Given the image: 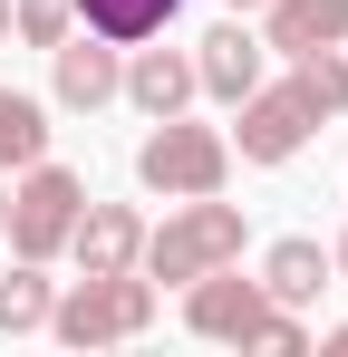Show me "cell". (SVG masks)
<instances>
[{
	"instance_id": "cell-17",
	"label": "cell",
	"mask_w": 348,
	"mask_h": 357,
	"mask_svg": "<svg viewBox=\"0 0 348 357\" xmlns=\"http://www.w3.org/2000/svg\"><path fill=\"white\" fill-rule=\"evenodd\" d=\"M10 29H20L29 49H58V39H68V0H10Z\"/></svg>"
},
{
	"instance_id": "cell-13",
	"label": "cell",
	"mask_w": 348,
	"mask_h": 357,
	"mask_svg": "<svg viewBox=\"0 0 348 357\" xmlns=\"http://www.w3.org/2000/svg\"><path fill=\"white\" fill-rule=\"evenodd\" d=\"M68 10H78L97 39H116V49H145L174 10H184V0H68Z\"/></svg>"
},
{
	"instance_id": "cell-7",
	"label": "cell",
	"mask_w": 348,
	"mask_h": 357,
	"mask_svg": "<svg viewBox=\"0 0 348 357\" xmlns=\"http://www.w3.org/2000/svg\"><path fill=\"white\" fill-rule=\"evenodd\" d=\"M68 251H78V271H136V251H145V222H136L126 203H78V222H68Z\"/></svg>"
},
{
	"instance_id": "cell-14",
	"label": "cell",
	"mask_w": 348,
	"mask_h": 357,
	"mask_svg": "<svg viewBox=\"0 0 348 357\" xmlns=\"http://www.w3.org/2000/svg\"><path fill=\"white\" fill-rule=\"evenodd\" d=\"M39 155H49V107L20 97V87H0V174H10V165L29 174Z\"/></svg>"
},
{
	"instance_id": "cell-20",
	"label": "cell",
	"mask_w": 348,
	"mask_h": 357,
	"mask_svg": "<svg viewBox=\"0 0 348 357\" xmlns=\"http://www.w3.org/2000/svg\"><path fill=\"white\" fill-rule=\"evenodd\" d=\"M0 232H10V193H0Z\"/></svg>"
},
{
	"instance_id": "cell-12",
	"label": "cell",
	"mask_w": 348,
	"mask_h": 357,
	"mask_svg": "<svg viewBox=\"0 0 348 357\" xmlns=\"http://www.w3.org/2000/svg\"><path fill=\"white\" fill-rule=\"evenodd\" d=\"M145 116H184V97H194V59H174V49H145V59L116 77Z\"/></svg>"
},
{
	"instance_id": "cell-4",
	"label": "cell",
	"mask_w": 348,
	"mask_h": 357,
	"mask_svg": "<svg viewBox=\"0 0 348 357\" xmlns=\"http://www.w3.org/2000/svg\"><path fill=\"white\" fill-rule=\"evenodd\" d=\"M78 203H87V183L68 174V165H29V183L10 193V251L20 261H49V251H68V222H78Z\"/></svg>"
},
{
	"instance_id": "cell-2",
	"label": "cell",
	"mask_w": 348,
	"mask_h": 357,
	"mask_svg": "<svg viewBox=\"0 0 348 357\" xmlns=\"http://www.w3.org/2000/svg\"><path fill=\"white\" fill-rule=\"evenodd\" d=\"M155 280H203V271H223V261H242V213L232 203H213V193H184V213H174L165 232H145V251H136Z\"/></svg>"
},
{
	"instance_id": "cell-8",
	"label": "cell",
	"mask_w": 348,
	"mask_h": 357,
	"mask_svg": "<svg viewBox=\"0 0 348 357\" xmlns=\"http://www.w3.org/2000/svg\"><path fill=\"white\" fill-rule=\"evenodd\" d=\"M49 59H58V107H78V116L107 107L116 77H126V68H116V39H97V29H87V39H58Z\"/></svg>"
},
{
	"instance_id": "cell-6",
	"label": "cell",
	"mask_w": 348,
	"mask_h": 357,
	"mask_svg": "<svg viewBox=\"0 0 348 357\" xmlns=\"http://www.w3.org/2000/svg\"><path fill=\"white\" fill-rule=\"evenodd\" d=\"M184 319H194V338H252V328H261V309H271V299H261V280H232V261L223 271H203V280H184Z\"/></svg>"
},
{
	"instance_id": "cell-18",
	"label": "cell",
	"mask_w": 348,
	"mask_h": 357,
	"mask_svg": "<svg viewBox=\"0 0 348 357\" xmlns=\"http://www.w3.org/2000/svg\"><path fill=\"white\" fill-rule=\"evenodd\" d=\"M242 348H310V328H300V319H290V309H261V328H252V338H242Z\"/></svg>"
},
{
	"instance_id": "cell-3",
	"label": "cell",
	"mask_w": 348,
	"mask_h": 357,
	"mask_svg": "<svg viewBox=\"0 0 348 357\" xmlns=\"http://www.w3.org/2000/svg\"><path fill=\"white\" fill-rule=\"evenodd\" d=\"M136 174L155 183V193H223V174H232V145L213 135V126L155 116V135L136 145Z\"/></svg>"
},
{
	"instance_id": "cell-15",
	"label": "cell",
	"mask_w": 348,
	"mask_h": 357,
	"mask_svg": "<svg viewBox=\"0 0 348 357\" xmlns=\"http://www.w3.org/2000/svg\"><path fill=\"white\" fill-rule=\"evenodd\" d=\"M290 87H300V107H310V116H339V107H348V59H339V49H300Z\"/></svg>"
},
{
	"instance_id": "cell-9",
	"label": "cell",
	"mask_w": 348,
	"mask_h": 357,
	"mask_svg": "<svg viewBox=\"0 0 348 357\" xmlns=\"http://www.w3.org/2000/svg\"><path fill=\"white\" fill-rule=\"evenodd\" d=\"M194 87L223 97V107H242V97L261 87V39H252V29H213V39L194 49Z\"/></svg>"
},
{
	"instance_id": "cell-22",
	"label": "cell",
	"mask_w": 348,
	"mask_h": 357,
	"mask_svg": "<svg viewBox=\"0 0 348 357\" xmlns=\"http://www.w3.org/2000/svg\"><path fill=\"white\" fill-rule=\"evenodd\" d=\"M329 348H348V328H339V338H329Z\"/></svg>"
},
{
	"instance_id": "cell-5",
	"label": "cell",
	"mask_w": 348,
	"mask_h": 357,
	"mask_svg": "<svg viewBox=\"0 0 348 357\" xmlns=\"http://www.w3.org/2000/svg\"><path fill=\"white\" fill-rule=\"evenodd\" d=\"M310 107H300V87H252L242 97V165H290L300 145H310Z\"/></svg>"
},
{
	"instance_id": "cell-10",
	"label": "cell",
	"mask_w": 348,
	"mask_h": 357,
	"mask_svg": "<svg viewBox=\"0 0 348 357\" xmlns=\"http://www.w3.org/2000/svg\"><path fill=\"white\" fill-rule=\"evenodd\" d=\"M319 290H329V251L310 232H290V241L261 251V299H271V309H300V299H319Z\"/></svg>"
},
{
	"instance_id": "cell-19",
	"label": "cell",
	"mask_w": 348,
	"mask_h": 357,
	"mask_svg": "<svg viewBox=\"0 0 348 357\" xmlns=\"http://www.w3.org/2000/svg\"><path fill=\"white\" fill-rule=\"evenodd\" d=\"M329 271H348V232H339V251H329Z\"/></svg>"
},
{
	"instance_id": "cell-21",
	"label": "cell",
	"mask_w": 348,
	"mask_h": 357,
	"mask_svg": "<svg viewBox=\"0 0 348 357\" xmlns=\"http://www.w3.org/2000/svg\"><path fill=\"white\" fill-rule=\"evenodd\" d=\"M0 39H10V0H0Z\"/></svg>"
},
{
	"instance_id": "cell-1",
	"label": "cell",
	"mask_w": 348,
	"mask_h": 357,
	"mask_svg": "<svg viewBox=\"0 0 348 357\" xmlns=\"http://www.w3.org/2000/svg\"><path fill=\"white\" fill-rule=\"evenodd\" d=\"M145 319H155V280H136V271H87L68 299H49V328L68 338V348L145 338Z\"/></svg>"
},
{
	"instance_id": "cell-11",
	"label": "cell",
	"mask_w": 348,
	"mask_h": 357,
	"mask_svg": "<svg viewBox=\"0 0 348 357\" xmlns=\"http://www.w3.org/2000/svg\"><path fill=\"white\" fill-rule=\"evenodd\" d=\"M348 39V0H271V49H339Z\"/></svg>"
},
{
	"instance_id": "cell-23",
	"label": "cell",
	"mask_w": 348,
	"mask_h": 357,
	"mask_svg": "<svg viewBox=\"0 0 348 357\" xmlns=\"http://www.w3.org/2000/svg\"><path fill=\"white\" fill-rule=\"evenodd\" d=\"M232 10H252V0H232Z\"/></svg>"
},
{
	"instance_id": "cell-16",
	"label": "cell",
	"mask_w": 348,
	"mask_h": 357,
	"mask_svg": "<svg viewBox=\"0 0 348 357\" xmlns=\"http://www.w3.org/2000/svg\"><path fill=\"white\" fill-rule=\"evenodd\" d=\"M29 328H49V280H39V261H20V271L0 280V338H29Z\"/></svg>"
}]
</instances>
